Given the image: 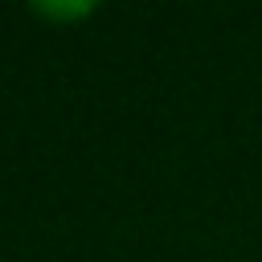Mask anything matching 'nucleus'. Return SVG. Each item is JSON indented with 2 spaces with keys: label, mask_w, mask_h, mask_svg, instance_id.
<instances>
[{
  "label": "nucleus",
  "mask_w": 262,
  "mask_h": 262,
  "mask_svg": "<svg viewBox=\"0 0 262 262\" xmlns=\"http://www.w3.org/2000/svg\"><path fill=\"white\" fill-rule=\"evenodd\" d=\"M41 16H57V20H74V16H90L94 4H37Z\"/></svg>",
  "instance_id": "obj_1"
}]
</instances>
